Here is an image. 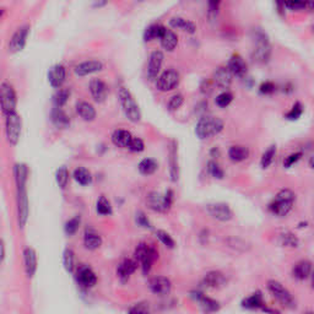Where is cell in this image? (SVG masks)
<instances>
[{"label":"cell","instance_id":"cell-28","mask_svg":"<svg viewBox=\"0 0 314 314\" xmlns=\"http://www.w3.org/2000/svg\"><path fill=\"white\" fill-rule=\"evenodd\" d=\"M177 143L173 140L170 149V174L173 182H177L179 177V167H178V155H177Z\"/></svg>","mask_w":314,"mask_h":314},{"label":"cell","instance_id":"cell-36","mask_svg":"<svg viewBox=\"0 0 314 314\" xmlns=\"http://www.w3.org/2000/svg\"><path fill=\"white\" fill-rule=\"evenodd\" d=\"M157 168L158 163L154 158H144V160L140 161L139 165H138V170H139V172L144 175L152 174V173L156 172Z\"/></svg>","mask_w":314,"mask_h":314},{"label":"cell","instance_id":"cell-55","mask_svg":"<svg viewBox=\"0 0 314 314\" xmlns=\"http://www.w3.org/2000/svg\"><path fill=\"white\" fill-rule=\"evenodd\" d=\"M302 152H293V154L288 155L287 157L285 158V161H284V167L286 168H290L291 166L295 165L297 161H300V158L302 157Z\"/></svg>","mask_w":314,"mask_h":314},{"label":"cell","instance_id":"cell-17","mask_svg":"<svg viewBox=\"0 0 314 314\" xmlns=\"http://www.w3.org/2000/svg\"><path fill=\"white\" fill-rule=\"evenodd\" d=\"M90 92L96 102H105L108 96V86L101 79H93L90 81Z\"/></svg>","mask_w":314,"mask_h":314},{"label":"cell","instance_id":"cell-13","mask_svg":"<svg viewBox=\"0 0 314 314\" xmlns=\"http://www.w3.org/2000/svg\"><path fill=\"white\" fill-rule=\"evenodd\" d=\"M29 33V25H24V26L19 27L16 31L14 32L12 37L10 38L9 42V52L10 53H17V52L22 51L26 44L27 37Z\"/></svg>","mask_w":314,"mask_h":314},{"label":"cell","instance_id":"cell-1","mask_svg":"<svg viewBox=\"0 0 314 314\" xmlns=\"http://www.w3.org/2000/svg\"><path fill=\"white\" fill-rule=\"evenodd\" d=\"M15 183L17 190V219L20 228H24L29 220V197H27V179H29V167L25 163H16L14 167Z\"/></svg>","mask_w":314,"mask_h":314},{"label":"cell","instance_id":"cell-22","mask_svg":"<svg viewBox=\"0 0 314 314\" xmlns=\"http://www.w3.org/2000/svg\"><path fill=\"white\" fill-rule=\"evenodd\" d=\"M24 264L27 278H33L37 271V253L31 247L24 249Z\"/></svg>","mask_w":314,"mask_h":314},{"label":"cell","instance_id":"cell-4","mask_svg":"<svg viewBox=\"0 0 314 314\" xmlns=\"http://www.w3.org/2000/svg\"><path fill=\"white\" fill-rule=\"evenodd\" d=\"M118 100H119L122 110L124 112L125 117L133 123H138L142 119V111H140L139 105L135 101L134 96L130 92L129 88L120 86L118 88Z\"/></svg>","mask_w":314,"mask_h":314},{"label":"cell","instance_id":"cell-51","mask_svg":"<svg viewBox=\"0 0 314 314\" xmlns=\"http://www.w3.org/2000/svg\"><path fill=\"white\" fill-rule=\"evenodd\" d=\"M156 237L158 239H160L161 242H162L163 246H166L167 248H170V249L174 248V246H175L174 239H173L172 237H171L166 231H163V229H157Z\"/></svg>","mask_w":314,"mask_h":314},{"label":"cell","instance_id":"cell-18","mask_svg":"<svg viewBox=\"0 0 314 314\" xmlns=\"http://www.w3.org/2000/svg\"><path fill=\"white\" fill-rule=\"evenodd\" d=\"M150 290L158 296H165L168 295L171 292V288H172V284L168 278L165 276H155L150 280L149 283Z\"/></svg>","mask_w":314,"mask_h":314},{"label":"cell","instance_id":"cell-53","mask_svg":"<svg viewBox=\"0 0 314 314\" xmlns=\"http://www.w3.org/2000/svg\"><path fill=\"white\" fill-rule=\"evenodd\" d=\"M135 221H137V224L139 225L140 227H144V228H151L152 227L150 220L147 219V216L143 211L138 212L137 217H135Z\"/></svg>","mask_w":314,"mask_h":314},{"label":"cell","instance_id":"cell-47","mask_svg":"<svg viewBox=\"0 0 314 314\" xmlns=\"http://www.w3.org/2000/svg\"><path fill=\"white\" fill-rule=\"evenodd\" d=\"M207 172L212 175L216 179H222L225 177V172L221 167H220L219 163L216 161L211 160L207 162Z\"/></svg>","mask_w":314,"mask_h":314},{"label":"cell","instance_id":"cell-49","mask_svg":"<svg viewBox=\"0 0 314 314\" xmlns=\"http://www.w3.org/2000/svg\"><path fill=\"white\" fill-rule=\"evenodd\" d=\"M227 244H228V247H231V248L236 249V251H241V252H246L249 249V244L247 243L246 241H243V239L241 238H236V237H231V238L227 239Z\"/></svg>","mask_w":314,"mask_h":314},{"label":"cell","instance_id":"cell-2","mask_svg":"<svg viewBox=\"0 0 314 314\" xmlns=\"http://www.w3.org/2000/svg\"><path fill=\"white\" fill-rule=\"evenodd\" d=\"M253 43L252 59L259 64L268 63L271 57V46L268 34L261 29H253Z\"/></svg>","mask_w":314,"mask_h":314},{"label":"cell","instance_id":"cell-7","mask_svg":"<svg viewBox=\"0 0 314 314\" xmlns=\"http://www.w3.org/2000/svg\"><path fill=\"white\" fill-rule=\"evenodd\" d=\"M173 197H174V194H173V192L171 189H168L165 194L152 192L146 197V204L154 211L166 212L172 206Z\"/></svg>","mask_w":314,"mask_h":314},{"label":"cell","instance_id":"cell-38","mask_svg":"<svg viewBox=\"0 0 314 314\" xmlns=\"http://www.w3.org/2000/svg\"><path fill=\"white\" fill-rule=\"evenodd\" d=\"M74 179L81 185H88L92 182V174L85 167H78L74 171Z\"/></svg>","mask_w":314,"mask_h":314},{"label":"cell","instance_id":"cell-34","mask_svg":"<svg viewBox=\"0 0 314 314\" xmlns=\"http://www.w3.org/2000/svg\"><path fill=\"white\" fill-rule=\"evenodd\" d=\"M242 307L247 308V310H259V308H264V300L260 291H257L253 295L249 296V297L244 298V300L242 301Z\"/></svg>","mask_w":314,"mask_h":314},{"label":"cell","instance_id":"cell-27","mask_svg":"<svg viewBox=\"0 0 314 314\" xmlns=\"http://www.w3.org/2000/svg\"><path fill=\"white\" fill-rule=\"evenodd\" d=\"M170 26L175 29H182V31L188 32V33H195V31H197V26H195L194 22L180 16L172 17L170 20Z\"/></svg>","mask_w":314,"mask_h":314},{"label":"cell","instance_id":"cell-39","mask_svg":"<svg viewBox=\"0 0 314 314\" xmlns=\"http://www.w3.org/2000/svg\"><path fill=\"white\" fill-rule=\"evenodd\" d=\"M84 244L90 251H95V249L100 248L102 244V238L98 236L95 232H86L85 237H84Z\"/></svg>","mask_w":314,"mask_h":314},{"label":"cell","instance_id":"cell-24","mask_svg":"<svg viewBox=\"0 0 314 314\" xmlns=\"http://www.w3.org/2000/svg\"><path fill=\"white\" fill-rule=\"evenodd\" d=\"M193 297L195 298V301L199 302L200 307L202 308V311H204L205 313H214L220 310V303L217 302V301L205 296L204 293L193 292Z\"/></svg>","mask_w":314,"mask_h":314},{"label":"cell","instance_id":"cell-35","mask_svg":"<svg viewBox=\"0 0 314 314\" xmlns=\"http://www.w3.org/2000/svg\"><path fill=\"white\" fill-rule=\"evenodd\" d=\"M166 27L163 25L160 24H152L150 26L146 27V29L144 31V41L150 42L152 39H160V37L162 36L163 31H165Z\"/></svg>","mask_w":314,"mask_h":314},{"label":"cell","instance_id":"cell-56","mask_svg":"<svg viewBox=\"0 0 314 314\" xmlns=\"http://www.w3.org/2000/svg\"><path fill=\"white\" fill-rule=\"evenodd\" d=\"M308 6L307 2H301V1H296V2H284V7H287L291 11H298V10H303Z\"/></svg>","mask_w":314,"mask_h":314},{"label":"cell","instance_id":"cell-41","mask_svg":"<svg viewBox=\"0 0 314 314\" xmlns=\"http://www.w3.org/2000/svg\"><path fill=\"white\" fill-rule=\"evenodd\" d=\"M70 96V90L69 88H58V91L54 95V107L61 108L66 102H68V98Z\"/></svg>","mask_w":314,"mask_h":314},{"label":"cell","instance_id":"cell-23","mask_svg":"<svg viewBox=\"0 0 314 314\" xmlns=\"http://www.w3.org/2000/svg\"><path fill=\"white\" fill-rule=\"evenodd\" d=\"M138 261L134 259H124L117 268V275L122 283H127L130 276L137 271Z\"/></svg>","mask_w":314,"mask_h":314},{"label":"cell","instance_id":"cell-50","mask_svg":"<svg viewBox=\"0 0 314 314\" xmlns=\"http://www.w3.org/2000/svg\"><path fill=\"white\" fill-rule=\"evenodd\" d=\"M183 102H184V97H183L182 93H175V95H173L172 97L170 98V101H168V111H170V112H175L177 110H179L180 106L183 105Z\"/></svg>","mask_w":314,"mask_h":314},{"label":"cell","instance_id":"cell-58","mask_svg":"<svg viewBox=\"0 0 314 314\" xmlns=\"http://www.w3.org/2000/svg\"><path fill=\"white\" fill-rule=\"evenodd\" d=\"M128 314H151V312L145 306L137 305L128 311Z\"/></svg>","mask_w":314,"mask_h":314},{"label":"cell","instance_id":"cell-44","mask_svg":"<svg viewBox=\"0 0 314 314\" xmlns=\"http://www.w3.org/2000/svg\"><path fill=\"white\" fill-rule=\"evenodd\" d=\"M276 156V145H270L265 152L263 154L260 160V165L263 168H268L273 163L274 158Z\"/></svg>","mask_w":314,"mask_h":314},{"label":"cell","instance_id":"cell-5","mask_svg":"<svg viewBox=\"0 0 314 314\" xmlns=\"http://www.w3.org/2000/svg\"><path fill=\"white\" fill-rule=\"evenodd\" d=\"M295 193L290 189H283L276 194L273 201L269 205V210L276 216L284 217L292 210L295 202Z\"/></svg>","mask_w":314,"mask_h":314},{"label":"cell","instance_id":"cell-30","mask_svg":"<svg viewBox=\"0 0 314 314\" xmlns=\"http://www.w3.org/2000/svg\"><path fill=\"white\" fill-rule=\"evenodd\" d=\"M51 119L53 122V124L56 125L59 129H64V128H68L70 124V118L68 117L65 112H64L61 108L54 107L53 111L51 113Z\"/></svg>","mask_w":314,"mask_h":314},{"label":"cell","instance_id":"cell-37","mask_svg":"<svg viewBox=\"0 0 314 314\" xmlns=\"http://www.w3.org/2000/svg\"><path fill=\"white\" fill-rule=\"evenodd\" d=\"M279 239H280V244L284 247H288V248H297L300 246V239L297 238L296 234H293L290 231H284L279 234Z\"/></svg>","mask_w":314,"mask_h":314},{"label":"cell","instance_id":"cell-64","mask_svg":"<svg viewBox=\"0 0 314 314\" xmlns=\"http://www.w3.org/2000/svg\"><path fill=\"white\" fill-rule=\"evenodd\" d=\"M306 314H313L312 312H308V313H306Z\"/></svg>","mask_w":314,"mask_h":314},{"label":"cell","instance_id":"cell-54","mask_svg":"<svg viewBox=\"0 0 314 314\" xmlns=\"http://www.w3.org/2000/svg\"><path fill=\"white\" fill-rule=\"evenodd\" d=\"M275 84L271 83V81H265V83H263L259 86V91H260V93H263V95H271L273 92H275Z\"/></svg>","mask_w":314,"mask_h":314},{"label":"cell","instance_id":"cell-16","mask_svg":"<svg viewBox=\"0 0 314 314\" xmlns=\"http://www.w3.org/2000/svg\"><path fill=\"white\" fill-rule=\"evenodd\" d=\"M232 74L229 73V70L227 69V66H219V68L215 69V71L212 73V83L214 85H216L217 87L222 88V90H226L231 86L232 84Z\"/></svg>","mask_w":314,"mask_h":314},{"label":"cell","instance_id":"cell-6","mask_svg":"<svg viewBox=\"0 0 314 314\" xmlns=\"http://www.w3.org/2000/svg\"><path fill=\"white\" fill-rule=\"evenodd\" d=\"M134 256L135 259L142 263L143 273L145 275H147L150 273V270H151L152 264L158 258V252L155 249V247L150 246V244L139 243L137 248H135Z\"/></svg>","mask_w":314,"mask_h":314},{"label":"cell","instance_id":"cell-46","mask_svg":"<svg viewBox=\"0 0 314 314\" xmlns=\"http://www.w3.org/2000/svg\"><path fill=\"white\" fill-rule=\"evenodd\" d=\"M232 100H233V95H232L229 91H222L221 93H219V95L216 96L215 103H216L220 108H225L227 107V106H229Z\"/></svg>","mask_w":314,"mask_h":314},{"label":"cell","instance_id":"cell-61","mask_svg":"<svg viewBox=\"0 0 314 314\" xmlns=\"http://www.w3.org/2000/svg\"><path fill=\"white\" fill-rule=\"evenodd\" d=\"M210 156L216 158L220 156V150L217 149V147H212L211 150H210Z\"/></svg>","mask_w":314,"mask_h":314},{"label":"cell","instance_id":"cell-19","mask_svg":"<svg viewBox=\"0 0 314 314\" xmlns=\"http://www.w3.org/2000/svg\"><path fill=\"white\" fill-rule=\"evenodd\" d=\"M103 69V63L97 59H92V60H86L83 63L78 64V65L74 68V73L78 76H86L90 75V74L97 73V71L102 70Z\"/></svg>","mask_w":314,"mask_h":314},{"label":"cell","instance_id":"cell-43","mask_svg":"<svg viewBox=\"0 0 314 314\" xmlns=\"http://www.w3.org/2000/svg\"><path fill=\"white\" fill-rule=\"evenodd\" d=\"M63 263H64V268H65V270L69 271V273H73L74 268H75V254H74L73 249L70 248L65 249L63 256Z\"/></svg>","mask_w":314,"mask_h":314},{"label":"cell","instance_id":"cell-20","mask_svg":"<svg viewBox=\"0 0 314 314\" xmlns=\"http://www.w3.org/2000/svg\"><path fill=\"white\" fill-rule=\"evenodd\" d=\"M66 70L63 64H56L48 71V81L52 87L60 88L65 81Z\"/></svg>","mask_w":314,"mask_h":314},{"label":"cell","instance_id":"cell-40","mask_svg":"<svg viewBox=\"0 0 314 314\" xmlns=\"http://www.w3.org/2000/svg\"><path fill=\"white\" fill-rule=\"evenodd\" d=\"M96 210H97L98 214L102 215V216H107V215H111L113 212L112 204H111V201L105 197V195H101V197L98 198Z\"/></svg>","mask_w":314,"mask_h":314},{"label":"cell","instance_id":"cell-11","mask_svg":"<svg viewBox=\"0 0 314 314\" xmlns=\"http://www.w3.org/2000/svg\"><path fill=\"white\" fill-rule=\"evenodd\" d=\"M179 81V73L174 69H167L157 78L156 87L162 92H168V91H172L173 88L177 87Z\"/></svg>","mask_w":314,"mask_h":314},{"label":"cell","instance_id":"cell-33","mask_svg":"<svg viewBox=\"0 0 314 314\" xmlns=\"http://www.w3.org/2000/svg\"><path fill=\"white\" fill-rule=\"evenodd\" d=\"M249 149L243 145H233L228 149V158L232 162H242V161L247 160L249 157Z\"/></svg>","mask_w":314,"mask_h":314},{"label":"cell","instance_id":"cell-9","mask_svg":"<svg viewBox=\"0 0 314 314\" xmlns=\"http://www.w3.org/2000/svg\"><path fill=\"white\" fill-rule=\"evenodd\" d=\"M16 92L9 83L0 84V108L5 115L16 112Z\"/></svg>","mask_w":314,"mask_h":314},{"label":"cell","instance_id":"cell-3","mask_svg":"<svg viewBox=\"0 0 314 314\" xmlns=\"http://www.w3.org/2000/svg\"><path fill=\"white\" fill-rule=\"evenodd\" d=\"M224 127L225 123L221 118L215 115H204L198 120L195 125V135L200 140H206L220 134L224 130Z\"/></svg>","mask_w":314,"mask_h":314},{"label":"cell","instance_id":"cell-12","mask_svg":"<svg viewBox=\"0 0 314 314\" xmlns=\"http://www.w3.org/2000/svg\"><path fill=\"white\" fill-rule=\"evenodd\" d=\"M207 214L212 217V219L217 220V221L226 222L229 221L233 216L231 207L225 202H212V204H207L205 207Z\"/></svg>","mask_w":314,"mask_h":314},{"label":"cell","instance_id":"cell-31","mask_svg":"<svg viewBox=\"0 0 314 314\" xmlns=\"http://www.w3.org/2000/svg\"><path fill=\"white\" fill-rule=\"evenodd\" d=\"M160 42H161V46H162L163 49L168 52H172L173 49L177 47L178 44V37L172 29H168L167 27L163 31L162 36L160 37Z\"/></svg>","mask_w":314,"mask_h":314},{"label":"cell","instance_id":"cell-25","mask_svg":"<svg viewBox=\"0 0 314 314\" xmlns=\"http://www.w3.org/2000/svg\"><path fill=\"white\" fill-rule=\"evenodd\" d=\"M205 286L210 288H220L226 285V276L221 271H209L202 280Z\"/></svg>","mask_w":314,"mask_h":314},{"label":"cell","instance_id":"cell-48","mask_svg":"<svg viewBox=\"0 0 314 314\" xmlns=\"http://www.w3.org/2000/svg\"><path fill=\"white\" fill-rule=\"evenodd\" d=\"M303 111H305V107H303L302 103L296 102L295 105L292 106V108H291V110L288 111L287 113H286L285 118L288 120H297L298 118L302 115Z\"/></svg>","mask_w":314,"mask_h":314},{"label":"cell","instance_id":"cell-8","mask_svg":"<svg viewBox=\"0 0 314 314\" xmlns=\"http://www.w3.org/2000/svg\"><path fill=\"white\" fill-rule=\"evenodd\" d=\"M21 117L16 112L7 114L6 120H5V134H6V140L10 145L16 146L20 140V137H21Z\"/></svg>","mask_w":314,"mask_h":314},{"label":"cell","instance_id":"cell-14","mask_svg":"<svg viewBox=\"0 0 314 314\" xmlns=\"http://www.w3.org/2000/svg\"><path fill=\"white\" fill-rule=\"evenodd\" d=\"M76 281L80 286L85 288L93 287L97 283V276L95 271L88 265H80L76 270Z\"/></svg>","mask_w":314,"mask_h":314},{"label":"cell","instance_id":"cell-60","mask_svg":"<svg viewBox=\"0 0 314 314\" xmlns=\"http://www.w3.org/2000/svg\"><path fill=\"white\" fill-rule=\"evenodd\" d=\"M5 258V244L2 242V239H0V264L2 263Z\"/></svg>","mask_w":314,"mask_h":314},{"label":"cell","instance_id":"cell-32","mask_svg":"<svg viewBox=\"0 0 314 314\" xmlns=\"http://www.w3.org/2000/svg\"><path fill=\"white\" fill-rule=\"evenodd\" d=\"M76 112L86 122H92L96 118V110L91 103L81 101L76 105Z\"/></svg>","mask_w":314,"mask_h":314},{"label":"cell","instance_id":"cell-45","mask_svg":"<svg viewBox=\"0 0 314 314\" xmlns=\"http://www.w3.org/2000/svg\"><path fill=\"white\" fill-rule=\"evenodd\" d=\"M80 224H81L80 216L73 217V219H70L69 221H66L65 226H64V231H65V233L68 234V236H73V234H75L76 232H78L79 227H80Z\"/></svg>","mask_w":314,"mask_h":314},{"label":"cell","instance_id":"cell-21","mask_svg":"<svg viewBox=\"0 0 314 314\" xmlns=\"http://www.w3.org/2000/svg\"><path fill=\"white\" fill-rule=\"evenodd\" d=\"M163 59H165V56H163L162 51H158V49L150 54L149 64H147V76H149V79L154 80V79L157 78L161 66L163 64Z\"/></svg>","mask_w":314,"mask_h":314},{"label":"cell","instance_id":"cell-42","mask_svg":"<svg viewBox=\"0 0 314 314\" xmlns=\"http://www.w3.org/2000/svg\"><path fill=\"white\" fill-rule=\"evenodd\" d=\"M56 182L59 185V188L65 189L69 182V171L66 167H59L56 172Z\"/></svg>","mask_w":314,"mask_h":314},{"label":"cell","instance_id":"cell-26","mask_svg":"<svg viewBox=\"0 0 314 314\" xmlns=\"http://www.w3.org/2000/svg\"><path fill=\"white\" fill-rule=\"evenodd\" d=\"M132 139V133L124 129L114 130V132L112 133V135H111V140H112L113 144L118 147H122V149H128Z\"/></svg>","mask_w":314,"mask_h":314},{"label":"cell","instance_id":"cell-63","mask_svg":"<svg viewBox=\"0 0 314 314\" xmlns=\"http://www.w3.org/2000/svg\"><path fill=\"white\" fill-rule=\"evenodd\" d=\"M4 12H5L4 9H0V19H1V16L4 15Z\"/></svg>","mask_w":314,"mask_h":314},{"label":"cell","instance_id":"cell-59","mask_svg":"<svg viewBox=\"0 0 314 314\" xmlns=\"http://www.w3.org/2000/svg\"><path fill=\"white\" fill-rule=\"evenodd\" d=\"M200 91H201L204 95H209L212 91V84L210 80H202L201 85H200Z\"/></svg>","mask_w":314,"mask_h":314},{"label":"cell","instance_id":"cell-10","mask_svg":"<svg viewBox=\"0 0 314 314\" xmlns=\"http://www.w3.org/2000/svg\"><path fill=\"white\" fill-rule=\"evenodd\" d=\"M268 288L281 305L285 306L286 308H290V310L296 308V300L283 284L276 280H270L268 283Z\"/></svg>","mask_w":314,"mask_h":314},{"label":"cell","instance_id":"cell-57","mask_svg":"<svg viewBox=\"0 0 314 314\" xmlns=\"http://www.w3.org/2000/svg\"><path fill=\"white\" fill-rule=\"evenodd\" d=\"M219 6L220 1H209V4H207V14H209L210 19L216 17L217 12H219Z\"/></svg>","mask_w":314,"mask_h":314},{"label":"cell","instance_id":"cell-29","mask_svg":"<svg viewBox=\"0 0 314 314\" xmlns=\"http://www.w3.org/2000/svg\"><path fill=\"white\" fill-rule=\"evenodd\" d=\"M292 274L298 280H306L312 274V263L310 260H301L295 264L292 269Z\"/></svg>","mask_w":314,"mask_h":314},{"label":"cell","instance_id":"cell-62","mask_svg":"<svg viewBox=\"0 0 314 314\" xmlns=\"http://www.w3.org/2000/svg\"><path fill=\"white\" fill-rule=\"evenodd\" d=\"M107 2L106 1H98V2H93V6L96 7H100V6H103V5H106Z\"/></svg>","mask_w":314,"mask_h":314},{"label":"cell","instance_id":"cell-15","mask_svg":"<svg viewBox=\"0 0 314 314\" xmlns=\"http://www.w3.org/2000/svg\"><path fill=\"white\" fill-rule=\"evenodd\" d=\"M227 69L232 74V76H238V78H246L247 73H248V65L243 57L239 56L238 53L232 54L228 64H227Z\"/></svg>","mask_w":314,"mask_h":314},{"label":"cell","instance_id":"cell-52","mask_svg":"<svg viewBox=\"0 0 314 314\" xmlns=\"http://www.w3.org/2000/svg\"><path fill=\"white\" fill-rule=\"evenodd\" d=\"M128 149H129L132 152H143L145 150V144L140 138L133 137Z\"/></svg>","mask_w":314,"mask_h":314}]
</instances>
